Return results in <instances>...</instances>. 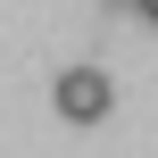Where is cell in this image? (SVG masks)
I'll use <instances>...</instances> for the list:
<instances>
[{"label":"cell","instance_id":"cell-2","mask_svg":"<svg viewBox=\"0 0 158 158\" xmlns=\"http://www.w3.org/2000/svg\"><path fill=\"white\" fill-rule=\"evenodd\" d=\"M133 8H142V17H150V25H158V0H133Z\"/></svg>","mask_w":158,"mask_h":158},{"label":"cell","instance_id":"cell-3","mask_svg":"<svg viewBox=\"0 0 158 158\" xmlns=\"http://www.w3.org/2000/svg\"><path fill=\"white\" fill-rule=\"evenodd\" d=\"M108 8H117V0H108ZM125 8H133V0H125Z\"/></svg>","mask_w":158,"mask_h":158},{"label":"cell","instance_id":"cell-1","mask_svg":"<svg viewBox=\"0 0 158 158\" xmlns=\"http://www.w3.org/2000/svg\"><path fill=\"white\" fill-rule=\"evenodd\" d=\"M50 100H58V117H67V125H100L117 92H108V75H100V67H67Z\"/></svg>","mask_w":158,"mask_h":158}]
</instances>
